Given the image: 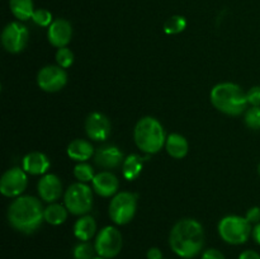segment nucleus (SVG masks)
Returning a JSON list of instances; mask_svg holds the SVG:
<instances>
[{
	"label": "nucleus",
	"mask_w": 260,
	"mask_h": 259,
	"mask_svg": "<svg viewBox=\"0 0 260 259\" xmlns=\"http://www.w3.org/2000/svg\"><path fill=\"white\" fill-rule=\"evenodd\" d=\"M94 161L98 167L104 169H114L123 164V152L114 145H104L95 151Z\"/></svg>",
	"instance_id": "2eb2a0df"
},
{
	"label": "nucleus",
	"mask_w": 260,
	"mask_h": 259,
	"mask_svg": "<svg viewBox=\"0 0 260 259\" xmlns=\"http://www.w3.org/2000/svg\"><path fill=\"white\" fill-rule=\"evenodd\" d=\"M239 259H260V254L255 250H245L239 255Z\"/></svg>",
	"instance_id": "72a5a7b5"
},
{
	"label": "nucleus",
	"mask_w": 260,
	"mask_h": 259,
	"mask_svg": "<svg viewBox=\"0 0 260 259\" xmlns=\"http://www.w3.org/2000/svg\"><path fill=\"white\" fill-rule=\"evenodd\" d=\"M93 259H106V258H103V256H101V255H98V256H94Z\"/></svg>",
	"instance_id": "c9c22d12"
},
{
	"label": "nucleus",
	"mask_w": 260,
	"mask_h": 259,
	"mask_svg": "<svg viewBox=\"0 0 260 259\" xmlns=\"http://www.w3.org/2000/svg\"><path fill=\"white\" fill-rule=\"evenodd\" d=\"M136 193L119 192L113 196L109 203V217L116 225H126L131 222L137 211Z\"/></svg>",
	"instance_id": "0eeeda50"
},
{
	"label": "nucleus",
	"mask_w": 260,
	"mask_h": 259,
	"mask_svg": "<svg viewBox=\"0 0 260 259\" xmlns=\"http://www.w3.org/2000/svg\"><path fill=\"white\" fill-rule=\"evenodd\" d=\"M169 245L180 258H194L201 253L205 245L203 226L194 218L179 220L170 231Z\"/></svg>",
	"instance_id": "f257e3e1"
},
{
	"label": "nucleus",
	"mask_w": 260,
	"mask_h": 259,
	"mask_svg": "<svg viewBox=\"0 0 260 259\" xmlns=\"http://www.w3.org/2000/svg\"><path fill=\"white\" fill-rule=\"evenodd\" d=\"M218 234L221 239L231 245H240L248 241L253 233L251 223L243 216L230 215L218 222Z\"/></svg>",
	"instance_id": "39448f33"
},
{
	"label": "nucleus",
	"mask_w": 260,
	"mask_h": 259,
	"mask_svg": "<svg viewBox=\"0 0 260 259\" xmlns=\"http://www.w3.org/2000/svg\"><path fill=\"white\" fill-rule=\"evenodd\" d=\"M29 33L27 27L19 22H10L5 25L2 33V43L5 51L10 53H19L27 47Z\"/></svg>",
	"instance_id": "1a4fd4ad"
},
{
	"label": "nucleus",
	"mask_w": 260,
	"mask_h": 259,
	"mask_svg": "<svg viewBox=\"0 0 260 259\" xmlns=\"http://www.w3.org/2000/svg\"><path fill=\"white\" fill-rule=\"evenodd\" d=\"M85 132L93 141H104L111 136L112 124L108 117L101 112H93L85 119Z\"/></svg>",
	"instance_id": "f8f14e48"
},
{
	"label": "nucleus",
	"mask_w": 260,
	"mask_h": 259,
	"mask_svg": "<svg viewBox=\"0 0 260 259\" xmlns=\"http://www.w3.org/2000/svg\"><path fill=\"white\" fill-rule=\"evenodd\" d=\"M212 106L228 116H240L248 109L246 91L235 83H220L211 90Z\"/></svg>",
	"instance_id": "7ed1b4c3"
},
{
	"label": "nucleus",
	"mask_w": 260,
	"mask_h": 259,
	"mask_svg": "<svg viewBox=\"0 0 260 259\" xmlns=\"http://www.w3.org/2000/svg\"><path fill=\"white\" fill-rule=\"evenodd\" d=\"M93 190L96 195L102 197H112L117 195V190L119 188V180L113 173L111 172H101L96 173L94 179L91 180Z\"/></svg>",
	"instance_id": "dca6fc26"
},
{
	"label": "nucleus",
	"mask_w": 260,
	"mask_h": 259,
	"mask_svg": "<svg viewBox=\"0 0 260 259\" xmlns=\"http://www.w3.org/2000/svg\"><path fill=\"white\" fill-rule=\"evenodd\" d=\"M68 83V74L65 69L58 65H47L37 74V84L43 91L56 93L60 91Z\"/></svg>",
	"instance_id": "9d476101"
},
{
	"label": "nucleus",
	"mask_w": 260,
	"mask_h": 259,
	"mask_svg": "<svg viewBox=\"0 0 260 259\" xmlns=\"http://www.w3.org/2000/svg\"><path fill=\"white\" fill-rule=\"evenodd\" d=\"M32 20L40 27H50L51 23L53 22L52 14L47 9H37L33 13Z\"/></svg>",
	"instance_id": "c85d7f7f"
},
{
	"label": "nucleus",
	"mask_w": 260,
	"mask_h": 259,
	"mask_svg": "<svg viewBox=\"0 0 260 259\" xmlns=\"http://www.w3.org/2000/svg\"><path fill=\"white\" fill-rule=\"evenodd\" d=\"M146 256L147 259H162V253L159 248L152 246V248H150L149 250H147Z\"/></svg>",
	"instance_id": "473e14b6"
},
{
	"label": "nucleus",
	"mask_w": 260,
	"mask_h": 259,
	"mask_svg": "<svg viewBox=\"0 0 260 259\" xmlns=\"http://www.w3.org/2000/svg\"><path fill=\"white\" fill-rule=\"evenodd\" d=\"M45 208L38 198L32 196H19L8 208V221L10 226L23 234H32L45 220Z\"/></svg>",
	"instance_id": "f03ea898"
},
{
	"label": "nucleus",
	"mask_w": 260,
	"mask_h": 259,
	"mask_svg": "<svg viewBox=\"0 0 260 259\" xmlns=\"http://www.w3.org/2000/svg\"><path fill=\"white\" fill-rule=\"evenodd\" d=\"M258 174H259V177H260V163H259V165H258Z\"/></svg>",
	"instance_id": "e433bc0d"
},
{
	"label": "nucleus",
	"mask_w": 260,
	"mask_h": 259,
	"mask_svg": "<svg viewBox=\"0 0 260 259\" xmlns=\"http://www.w3.org/2000/svg\"><path fill=\"white\" fill-rule=\"evenodd\" d=\"M187 27V20L182 15H173L164 23V32L167 35H178L182 33Z\"/></svg>",
	"instance_id": "b1692460"
},
{
	"label": "nucleus",
	"mask_w": 260,
	"mask_h": 259,
	"mask_svg": "<svg viewBox=\"0 0 260 259\" xmlns=\"http://www.w3.org/2000/svg\"><path fill=\"white\" fill-rule=\"evenodd\" d=\"M244 122L251 130H260V107H251L246 109Z\"/></svg>",
	"instance_id": "cd10ccee"
},
{
	"label": "nucleus",
	"mask_w": 260,
	"mask_h": 259,
	"mask_svg": "<svg viewBox=\"0 0 260 259\" xmlns=\"http://www.w3.org/2000/svg\"><path fill=\"white\" fill-rule=\"evenodd\" d=\"M246 98L251 107H260V86H253L246 91Z\"/></svg>",
	"instance_id": "c756f323"
},
{
	"label": "nucleus",
	"mask_w": 260,
	"mask_h": 259,
	"mask_svg": "<svg viewBox=\"0 0 260 259\" xmlns=\"http://www.w3.org/2000/svg\"><path fill=\"white\" fill-rule=\"evenodd\" d=\"M251 236H253V239L255 240V243L259 244V245H260V222L255 223V226L253 228V233H251Z\"/></svg>",
	"instance_id": "f704fd0d"
},
{
	"label": "nucleus",
	"mask_w": 260,
	"mask_h": 259,
	"mask_svg": "<svg viewBox=\"0 0 260 259\" xmlns=\"http://www.w3.org/2000/svg\"><path fill=\"white\" fill-rule=\"evenodd\" d=\"M134 139L136 146L142 152L152 155L159 152L165 146L167 135L164 127L154 117H142L137 121L134 130Z\"/></svg>",
	"instance_id": "20e7f679"
},
{
	"label": "nucleus",
	"mask_w": 260,
	"mask_h": 259,
	"mask_svg": "<svg viewBox=\"0 0 260 259\" xmlns=\"http://www.w3.org/2000/svg\"><path fill=\"white\" fill-rule=\"evenodd\" d=\"M95 253V246L91 245L88 241H81L76 244L73 250V255L75 259H93Z\"/></svg>",
	"instance_id": "a878e982"
},
{
	"label": "nucleus",
	"mask_w": 260,
	"mask_h": 259,
	"mask_svg": "<svg viewBox=\"0 0 260 259\" xmlns=\"http://www.w3.org/2000/svg\"><path fill=\"white\" fill-rule=\"evenodd\" d=\"M123 245V239L119 230L114 226H106L98 233L95 238V251L98 255L106 259L114 258L119 254Z\"/></svg>",
	"instance_id": "6e6552de"
},
{
	"label": "nucleus",
	"mask_w": 260,
	"mask_h": 259,
	"mask_svg": "<svg viewBox=\"0 0 260 259\" xmlns=\"http://www.w3.org/2000/svg\"><path fill=\"white\" fill-rule=\"evenodd\" d=\"M68 208L66 206L60 205V203H51L50 206L45 208V212H43V216H45V221L50 225L57 226L61 225L66 221L68 218Z\"/></svg>",
	"instance_id": "4be33fe9"
},
{
	"label": "nucleus",
	"mask_w": 260,
	"mask_h": 259,
	"mask_svg": "<svg viewBox=\"0 0 260 259\" xmlns=\"http://www.w3.org/2000/svg\"><path fill=\"white\" fill-rule=\"evenodd\" d=\"M142 168H144V157L137 154L128 155L122 164L123 177L127 180H135L141 174Z\"/></svg>",
	"instance_id": "412c9836"
},
{
	"label": "nucleus",
	"mask_w": 260,
	"mask_h": 259,
	"mask_svg": "<svg viewBox=\"0 0 260 259\" xmlns=\"http://www.w3.org/2000/svg\"><path fill=\"white\" fill-rule=\"evenodd\" d=\"M66 152H68V156L74 161L84 163L93 156L94 147L91 142L86 141V140L76 139L69 144Z\"/></svg>",
	"instance_id": "a211bd4d"
},
{
	"label": "nucleus",
	"mask_w": 260,
	"mask_h": 259,
	"mask_svg": "<svg viewBox=\"0 0 260 259\" xmlns=\"http://www.w3.org/2000/svg\"><path fill=\"white\" fill-rule=\"evenodd\" d=\"M202 259H226L225 255L218 249H207L203 253Z\"/></svg>",
	"instance_id": "2f4dec72"
},
{
	"label": "nucleus",
	"mask_w": 260,
	"mask_h": 259,
	"mask_svg": "<svg viewBox=\"0 0 260 259\" xmlns=\"http://www.w3.org/2000/svg\"><path fill=\"white\" fill-rule=\"evenodd\" d=\"M28 184L27 173L23 168H12L3 174L0 180V192L5 197H19Z\"/></svg>",
	"instance_id": "9b49d317"
},
{
	"label": "nucleus",
	"mask_w": 260,
	"mask_h": 259,
	"mask_svg": "<svg viewBox=\"0 0 260 259\" xmlns=\"http://www.w3.org/2000/svg\"><path fill=\"white\" fill-rule=\"evenodd\" d=\"M22 168L27 174L42 175L50 168V160L43 152L32 151L28 152L22 161Z\"/></svg>",
	"instance_id": "f3484780"
},
{
	"label": "nucleus",
	"mask_w": 260,
	"mask_h": 259,
	"mask_svg": "<svg viewBox=\"0 0 260 259\" xmlns=\"http://www.w3.org/2000/svg\"><path fill=\"white\" fill-rule=\"evenodd\" d=\"M74 177L81 183H88L91 182L95 177V173H94L93 167L88 163H78L74 168Z\"/></svg>",
	"instance_id": "393cba45"
},
{
	"label": "nucleus",
	"mask_w": 260,
	"mask_h": 259,
	"mask_svg": "<svg viewBox=\"0 0 260 259\" xmlns=\"http://www.w3.org/2000/svg\"><path fill=\"white\" fill-rule=\"evenodd\" d=\"M71 37H73V27H71L69 20L58 18V19L53 20L48 27V42L55 47H66L71 41Z\"/></svg>",
	"instance_id": "ddd939ff"
},
{
	"label": "nucleus",
	"mask_w": 260,
	"mask_h": 259,
	"mask_svg": "<svg viewBox=\"0 0 260 259\" xmlns=\"http://www.w3.org/2000/svg\"><path fill=\"white\" fill-rule=\"evenodd\" d=\"M96 231L95 218L90 215H84L74 225V235L80 241H89Z\"/></svg>",
	"instance_id": "6ab92c4d"
},
{
	"label": "nucleus",
	"mask_w": 260,
	"mask_h": 259,
	"mask_svg": "<svg viewBox=\"0 0 260 259\" xmlns=\"http://www.w3.org/2000/svg\"><path fill=\"white\" fill-rule=\"evenodd\" d=\"M10 10L17 19L24 20L32 19L35 8L32 0H9Z\"/></svg>",
	"instance_id": "5701e85b"
},
{
	"label": "nucleus",
	"mask_w": 260,
	"mask_h": 259,
	"mask_svg": "<svg viewBox=\"0 0 260 259\" xmlns=\"http://www.w3.org/2000/svg\"><path fill=\"white\" fill-rule=\"evenodd\" d=\"M41 200L47 203H55L62 195V183L56 174H45L37 184Z\"/></svg>",
	"instance_id": "4468645a"
},
{
	"label": "nucleus",
	"mask_w": 260,
	"mask_h": 259,
	"mask_svg": "<svg viewBox=\"0 0 260 259\" xmlns=\"http://www.w3.org/2000/svg\"><path fill=\"white\" fill-rule=\"evenodd\" d=\"M55 58H56V62H57V65L61 66V68H63V69L70 68V66L74 63V53H73V51L68 47L57 48Z\"/></svg>",
	"instance_id": "bb28decb"
},
{
	"label": "nucleus",
	"mask_w": 260,
	"mask_h": 259,
	"mask_svg": "<svg viewBox=\"0 0 260 259\" xmlns=\"http://www.w3.org/2000/svg\"><path fill=\"white\" fill-rule=\"evenodd\" d=\"M165 149H167L168 154L174 159H183L188 154L189 145L184 136H182L180 134H172L167 137Z\"/></svg>",
	"instance_id": "aec40b11"
},
{
	"label": "nucleus",
	"mask_w": 260,
	"mask_h": 259,
	"mask_svg": "<svg viewBox=\"0 0 260 259\" xmlns=\"http://www.w3.org/2000/svg\"><path fill=\"white\" fill-rule=\"evenodd\" d=\"M246 218L250 223H259L260 222V207L258 206H254L250 210L246 212Z\"/></svg>",
	"instance_id": "7c9ffc66"
},
{
	"label": "nucleus",
	"mask_w": 260,
	"mask_h": 259,
	"mask_svg": "<svg viewBox=\"0 0 260 259\" xmlns=\"http://www.w3.org/2000/svg\"><path fill=\"white\" fill-rule=\"evenodd\" d=\"M63 202L70 213L76 216L88 215L93 207V192L86 183L76 182L71 184L63 195Z\"/></svg>",
	"instance_id": "423d86ee"
}]
</instances>
